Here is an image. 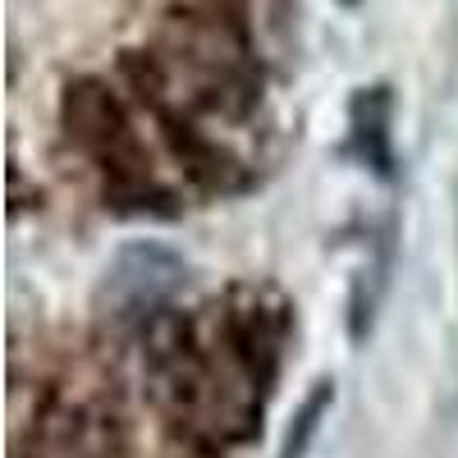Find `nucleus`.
Instances as JSON below:
<instances>
[{"instance_id":"obj_4","label":"nucleus","mask_w":458,"mask_h":458,"mask_svg":"<svg viewBox=\"0 0 458 458\" xmlns=\"http://www.w3.org/2000/svg\"><path fill=\"white\" fill-rule=\"evenodd\" d=\"M344 5H353V0H344Z\"/></svg>"},{"instance_id":"obj_1","label":"nucleus","mask_w":458,"mask_h":458,"mask_svg":"<svg viewBox=\"0 0 458 458\" xmlns=\"http://www.w3.org/2000/svg\"><path fill=\"white\" fill-rule=\"evenodd\" d=\"M32 458H114V417L88 399H55L32 422Z\"/></svg>"},{"instance_id":"obj_3","label":"nucleus","mask_w":458,"mask_h":458,"mask_svg":"<svg viewBox=\"0 0 458 458\" xmlns=\"http://www.w3.org/2000/svg\"><path fill=\"white\" fill-rule=\"evenodd\" d=\"M326 403H330V390H317V394L308 399V408H302V417H298V440L284 445V458H302V445L317 436V417H321Z\"/></svg>"},{"instance_id":"obj_2","label":"nucleus","mask_w":458,"mask_h":458,"mask_svg":"<svg viewBox=\"0 0 458 458\" xmlns=\"http://www.w3.org/2000/svg\"><path fill=\"white\" fill-rule=\"evenodd\" d=\"M179 289V266L157 252V248H138L129 252L110 276V298L120 302V317L151 321L165 312V298Z\"/></svg>"}]
</instances>
